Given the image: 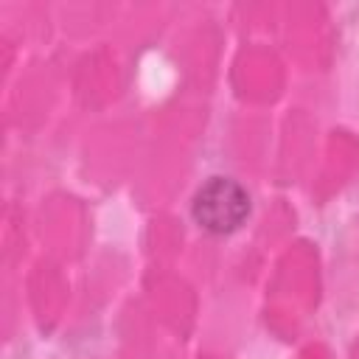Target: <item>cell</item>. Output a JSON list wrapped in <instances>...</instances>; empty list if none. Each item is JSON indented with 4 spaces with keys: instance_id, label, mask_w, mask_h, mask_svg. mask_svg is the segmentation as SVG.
Here are the masks:
<instances>
[{
    "instance_id": "obj_1",
    "label": "cell",
    "mask_w": 359,
    "mask_h": 359,
    "mask_svg": "<svg viewBox=\"0 0 359 359\" xmlns=\"http://www.w3.org/2000/svg\"><path fill=\"white\" fill-rule=\"evenodd\" d=\"M252 202L241 182L230 177L205 180L191 199V219L210 236H233L250 219Z\"/></svg>"
}]
</instances>
